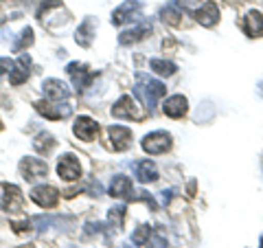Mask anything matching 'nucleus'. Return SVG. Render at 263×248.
I'll return each instance as SVG.
<instances>
[{
    "mask_svg": "<svg viewBox=\"0 0 263 248\" xmlns=\"http://www.w3.org/2000/svg\"><path fill=\"white\" fill-rule=\"evenodd\" d=\"M164 93H167V86H164L162 81L154 79V77H149V75H145V73H138V75H136L134 95L141 99V101H143L149 110L156 108V103L160 101V97H164Z\"/></svg>",
    "mask_w": 263,
    "mask_h": 248,
    "instance_id": "1",
    "label": "nucleus"
},
{
    "mask_svg": "<svg viewBox=\"0 0 263 248\" xmlns=\"http://www.w3.org/2000/svg\"><path fill=\"white\" fill-rule=\"evenodd\" d=\"M35 110L42 114V117L46 119H51V121H57V119H66V117H70L72 114V105L68 101H37L35 103Z\"/></svg>",
    "mask_w": 263,
    "mask_h": 248,
    "instance_id": "2",
    "label": "nucleus"
},
{
    "mask_svg": "<svg viewBox=\"0 0 263 248\" xmlns=\"http://www.w3.org/2000/svg\"><path fill=\"white\" fill-rule=\"evenodd\" d=\"M169 147H171V136L162 130H156V132H152V134H147L143 138V150L147 154H152V156L164 154Z\"/></svg>",
    "mask_w": 263,
    "mask_h": 248,
    "instance_id": "3",
    "label": "nucleus"
},
{
    "mask_svg": "<svg viewBox=\"0 0 263 248\" xmlns=\"http://www.w3.org/2000/svg\"><path fill=\"white\" fill-rule=\"evenodd\" d=\"M66 73L72 77V84H75V88L79 90V93H84L86 88H90V84H92L95 77H97V73L88 70L86 66L79 64V62H70L68 66H66Z\"/></svg>",
    "mask_w": 263,
    "mask_h": 248,
    "instance_id": "4",
    "label": "nucleus"
},
{
    "mask_svg": "<svg viewBox=\"0 0 263 248\" xmlns=\"http://www.w3.org/2000/svg\"><path fill=\"white\" fill-rule=\"evenodd\" d=\"M112 114L114 117H119V119H136V121L145 119V112L138 110L136 101L129 95H123L119 101L112 105Z\"/></svg>",
    "mask_w": 263,
    "mask_h": 248,
    "instance_id": "5",
    "label": "nucleus"
},
{
    "mask_svg": "<svg viewBox=\"0 0 263 248\" xmlns=\"http://www.w3.org/2000/svg\"><path fill=\"white\" fill-rule=\"evenodd\" d=\"M31 200L40 204L42 209H53V206L60 202V191H57L53 185H37V187H33V191H31Z\"/></svg>",
    "mask_w": 263,
    "mask_h": 248,
    "instance_id": "6",
    "label": "nucleus"
},
{
    "mask_svg": "<svg viewBox=\"0 0 263 248\" xmlns=\"http://www.w3.org/2000/svg\"><path fill=\"white\" fill-rule=\"evenodd\" d=\"M57 173H60V178L66 180V183H72V180H77L81 176V165H79V161L72 154L60 156V163H57Z\"/></svg>",
    "mask_w": 263,
    "mask_h": 248,
    "instance_id": "7",
    "label": "nucleus"
},
{
    "mask_svg": "<svg viewBox=\"0 0 263 248\" xmlns=\"http://www.w3.org/2000/svg\"><path fill=\"white\" fill-rule=\"evenodd\" d=\"M141 3L138 0H125L119 9H114L112 13V24L114 27H121V24H125L129 20H136L138 18V11H141Z\"/></svg>",
    "mask_w": 263,
    "mask_h": 248,
    "instance_id": "8",
    "label": "nucleus"
},
{
    "mask_svg": "<svg viewBox=\"0 0 263 248\" xmlns=\"http://www.w3.org/2000/svg\"><path fill=\"white\" fill-rule=\"evenodd\" d=\"M20 173L24 180L33 183V180L46 176V163L40 158H33V156H27V158L20 161Z\"/></svg>",
    "mask_w": 263,
    "mask_h": 248,
    "instance_id": "9",
    "label": "nucleus"
},
{
    "mask_svg": "<svg viewBox=\"0 0 263 248\" xmlns=\"http://www.w3.org/2000/svg\"><path fill=\"white\" fill-rule=\"evenodd\" d=\"M42 90H44V97L51 99V101H68L70 97L68 86L62 79H46L42 84Z\"/></svg>",
    "mask_w": 263,
    "mask_h": 248,
    "instance_id": "10",
    "label": "nucleus"
},
{
    "mask_svg": "<svg viewBox=\"0 0 263 248\" xmlns=\"http://www.w3.org/2000/svg\"><path fill=\"white\" fill-rule=\"evenodd\" d=\"M134 173H136V180L143 185H149V183H156V180H158V167H156V163L149 158L138 161L134 165Z\"/></svg>",
    "mask_w": 263,
    "mask_h": 248,
    "instance_id": "11",
    "label": "nucleus"
},
{
    "mask_svg": "<svg viewBox=\"0 0 263 248\" xmlns=\"http://www.w3.org/2000/svg\"><path fill=\"white\" fill-rule=\"evenodd\" d=\"M186 108H189V101H186V97H184V95H171L167 101L162 103V112L167 114V117H171V119L184 117Z\"/></svg>",
    "mask_w": 263,
    "mask_h": 248,
    "instance_id": "12",
    "label": "nucleus"
},
{
    "mask_svg": "<svg viewBox=\"0 0 263 248\" xmlns=\"http://www.w3.org/2000/svg\"><path fill=\"white\" fill-rule=\"evenodd\" d=\"M193 15L197 18V22L202 24V27H213L217 20H219V9L215 3H204L202 7H197V9L193 11Z\"/></svg>",
    "mask_w": 263,
    "mask_h": 248,
    "instance_id": "13",
    "label": "nucleus"
},
{
    "mask_svg": "<svg viewBox=\"0 0 263 248\" xmlns=\"http://www.w3.org/2000/svg\"><path fill=\"white\" fill-rule=\"evenodd\" d=\"M110 140H112V147L117 152L127 150V147L132 145V132H129V128H125V126H112L110 128Z\"/></svg>",
    "mask_w": 263,
    "mask_h": 248,
    "instance_id": "14",
    "label": "nucleus"
},
{
    "mask_svg": "<svg viewBox=\"0 0 263 248\" xmlns=\"http://www.w3.org/2000/svg\"><path fill=\"white\" fill-rule=\"evenodd\" d=\"M97 121H92L90 117H79L75 121V126H72V132H75V136H79L81 140H92L97 136Z\"/></svg>",
    "mask_w": 263,
    "mask_h": 248,
    "instance_id": "15",
    "label": "nucleus"
},
{
    "mask_svg": "<svg viewBox=\"0 0 263 248\" xmlns=\"http://www.w3.org/2000/svg\"><path fill=\"white\" fill-rule=\"evenodd\" d=\"M95 31H97L95 20H92V18H86L84 22L79 24V29L75 31L77 44H79V46H84V48H88L90 44H92V40H95Z\"/></svg>",
    "mask_w": 263,
    "mask_h": 248,
    "instance_id": "16",
    "label": "nucleus"
},
{
    "mask_svg": "<svg viewBox=\"0 0 263 248\" xmlns=\"http://www.w3.org/2000/svg\"><path fill=\"white\" fill-rule=\"evenodd\" d=\"M29 66H31V57L27 53L20 55V64L13 66V70L9 73V84L11 86H20L29 79Z\"/></svg>",
    "mask_w": 263,
    "mask_h": 248,
    "instance_id": "17",
    "label": "nucleus"
},
{
    "mask_svg": "<svg viewBox=\"0 0 263 248\" xmlns=\"http://www.w3.org/2000/svg\"><path fill=\"white\" fill-rule=\"evenodd\" d=\"M149 33H152V24L143 22V24H138V27H134V29L123 31L119 36V42L123 46H127V44H134V42H138V40H143L145 36H149Z\"/></svg>",
    "mask_w": 263,
    "mask_h": 248,
    "instance_id": "18",
    "label": "nucleus"
},
{
    "mask_svg": "<svg viewBox=\"0 0 263 248\" xmlns=\"http://www.w3.org/2000/svg\"><path fill=\"white\" fill-rule=\"evenodd\" d=\"M243 33L248 38H259L263 36V15L259 11H250L243 18Z\"/></svg>",
    "mask_w": 263,
    "mask_h": 248,
    "instance_id": "19",
    "label": "nucleus"
},
{
    "mask_svg": "<svg viewBox=\"0 0 263 248\" xmlns=\"http://www.w3.org/2000/svg\"><path fill=\"white\" fill-rule=\"evenodd\" d=\"M24 202L20 189L15 185H5V198H3V209L5 211H18Z\"/></svg>",
    "mask_w": 263,
    "mask_h": 248,
    "instance_id": "20",
    "label": "nucleus"
},
{
    "mask_svg": "<svg viewBox=\"0 0 263 248\" xmlns=\"http://www.w3.org/2000/svg\"><path fill=\"white\" fill-rule=\"evenodd\" d=\"M132 191H134V189H132V180L127 176L119 173V176L112 178V185H110V196L112 198H127L129 200Z\"/></svg>",
    "mask_w": 263,
    "mask_h": 248,
    "instance_id": "21",
    "label": "nucleus"
},
{
    "mask_svg": "<svg viewBox=\"0 0 263 248\" xmlns=\"http://www.w3.org/2000/svg\"><path fill=\"white\" fill-rule=\"evenodd\" d=\"M149 68L154 73H158L160 77H171V75H176V64L174 62H167V60H152L149 62Z\"/></svg>",
    "mask_w": 263,
    "mask_h": 248,
    "instance_id": "22",
    "label": "nucleus"
},
{
    "mask_svg": "<svg viewBox=\"0 0 263 248\" xmlns=\"http://www.w3.org/2000/svg\"><path fill=\"white\" fill-rule=\"evenodd\" d=\"M160 18L164 22L176 24L180 18H182V7H180L178 3H169L167 7H162V9H160Z\"/></svg>",
    "mask_w": 263,
    "mask_h": 248,
    "instance_id": "23",
    "label": "nucleus"
},
{
    "mask_svg": "<svg viewBox=\"0 0 263 248\" xmlns=\"http://www.w3.org/2000/svg\"><path fill=\"white\" fill-rule=\"evenodd\" d=\"M33 147H35L40 154H48L55 147V138L48 134V132H42V134H37L35 140H33Z\"/></svg>",
    "mask_w": 263,
    "mask_h": 248,
    "instance_id": "24",
    "label": "nucleus"
},
{
    "mask_svg": "<svg viewBox=\"0 0 263 248\" xmlns=\"http://www.w3.org/2000/svg\"><path fill=\"white\" fill-rule=\"evenodd\" d=\"M123 220H125V206L119 204V206H112V209L108 211V224L112 228H121L123 226Z\"/></svg>",
    "mask_w": 263,
    "mask_h": 248,
    "instance_id": "25",
    "label": "nucleus"
},
{
    "mask_svg": "<svg viewBox=\"0 0 263 248\" xmlns=\"http://www.w3.org/2000/svg\"><path fill=\"white\" fill-rule=\"evenodd\" d=\"M33 44V29L27 27L22 33H20V38H18V42L13 44V51H22V48H27Z\"/></svg>",
    "mask_w": 263,
    "mask_h": 248,
    "instance_id": "26",
    "label": "nucleus"
},
{
    "mask_svg": "<svg viewBox=\"0 0 263 248\" xmlns=\"http://www.w3.org/2000/svg\"><path fill=\"white\" fill-rule=\"evenodd\" d=\"M149 235H152V228L149 226H138L136 233L132 235V244H134V246H143V244H147Z\"/></svg>",
    "mask_w": 263,
    "mask_h": 248,
    "instance_id": "27",
    "label": "nucleus"
},
{
    "mask_svg": "<svg viewBox=\"0 0 263 248\" xmlns=\"http://www.w3.org/2000/svg\"><path fill=\"white\" fill-rule=\"evenodd\" d=\"M60 5H62V0H42V3H40V7H37V18L44 20V13H46L48 9H53V7H60Z\"/></svg>",
    "mask_w": 263,
    "mask_h": 248,
    "instance_id": "28",
    "label": "nucleus"
},
{
    "mask_svg": "<svg viewBox=\"0 0 263 248\" xmlns=\"http://www.w3.org/2000/svg\"><path fill=\"white\" fill-rule=\"evenodd\" d=\"M145 246L147 248H167V239H164L162 235H158V233H152Z\"/></svg>",
    "mask_w": 263,
    "mask_h": 248,
    "instance_id": "29",
    "label": "nucleus"
},
{
    "mask_svg": "<svg viewBox=\"0 0 263 248\" xmlns=\"http://www.w3.org/2000/svg\"><path fill=\"white\" fill-rule=\"evenodd\" d=\"M99 233H103V224H101V222H86L84 235H99Z\"/></svg>",
    "mask_w": 263,
    "mask_h": 248,
    "instance_id": "30",
    "label": "nucleus"
},
{
    "mask_svg": "<svg viewBox=\"0 0 263 248\" xmlns=\"http://www.w3.org/2000/svg\"><path fill=\"white\" fill-rule=\"evenodd\" d=\"M11 70H13V62L9 60V57H0V77L9 75Z\"/></svg>",
    "mask_w": 263,
    "mask_h": 248,
    "instance_id": "31",
    "label": "nucleus"
},
{
    "mask_svg": "<svg viewBox=\"0 0 263 248\" xmlns=\"http://www.w3.org/2000/svg\"><path fill=\"white\" fill-rule=\"evenodd\" d=\"M84 191H88L90 196H101V193H103V189H101V185H99L97 180H90V183L84 187Z\"/></svg>",
    "mask_w": 263,
    "mask_h": 248,
    "instance_id": "32",
    "label": "nucleus"
},
{
    "mask_svg": "<svg viewBox=\"0 0 263 248\" xmlns=\"http://www.w3.org/2000/svg\"><path fill=\"white\" fill-rule=\"evenodd\" d=\"M178 5H180V7H184V9L195 11L197 7H202V5H204V0H178Z\"/></svg>",
    "mask_w": 263,
    "mask_h": 248,
    "instance_id": "33",
    "label": "nucleus"
},
{
    "mask_svg": "<svg viewBox=\"0 0 263 248\" xmlns=\"http://www.w3.org/2000/svg\"><path fill=\"white\" fill-rule=\"evenodd\" d=\"M13 231H15V233H22V231H29L31 228V222H27V220H24V222H13Z\"/></svg>",
    "mask_w": 263,
    "mask_h": 248,
    "instance_id": "34",
    "label": "nucleus"
},
{
    "mask_svg": "<svg viewBox=\"0 0 263 248\" xmlns=\"http://www.w3.org/2000/svg\"><path fill=\"white\" fill-rule=\"evenodd\" d=\"M259 95H263V81H261V84H259Z\"/></svg>",
    "mask_w": 263,
    "mask_h": 248,
    "instance_id": "35",
    "label": "nucleus"
},
{
    "mask_svg": "<svg viewBox=\"0 0 263 248\" xmlns=\"http://www.w3.org/2000/svg\"><path fill=\"white\" fill-rule=\"evenodd\" d=\"M259 246H261V248H263V235H261V242H259Z\"/></svg>",
    "mask_w": 263,
    "mask_h": 248,
    "instance_id": "36",
    "label": "nucleus"
},
{
    "mask_svg": "<svg viewBox=\"0 0 263 248\" xmlns=\"http://www.w3.org/2000/svg\"><path fill=\"white\" fill-rule=\"evenodd\" d=\"M0 128H3V126H0Z\"/></svg>",
    "mask_w": 263,
    "mask_h": 248,
    "instance_id": "37",
    "label": "nucleus"
}]
</instances>
